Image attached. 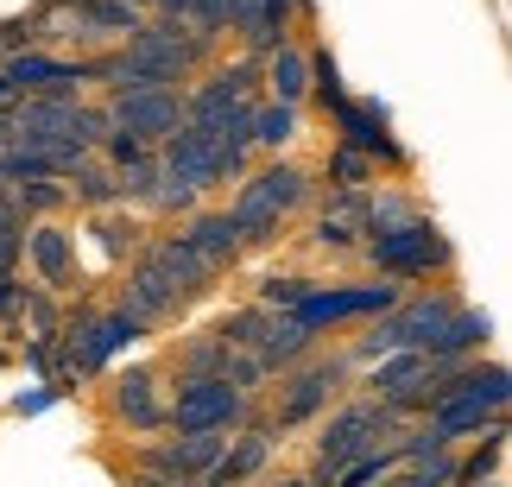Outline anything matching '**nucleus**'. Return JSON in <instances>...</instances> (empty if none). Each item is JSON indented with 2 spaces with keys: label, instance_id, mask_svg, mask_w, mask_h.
Returning a JSON list of instances; mask_svg holds the SVG:
<instances>
[{
  "label": "nucleus",
  "instance_id": "1",
  "mask_svg": "<svg viewBox=\"0 0 512 487\" xmlns=\"http://www.w3.org/2000/svg\"><path fill=\"white\" fill-rule=\"evenodd\" d=\"M405 431V418L392 412L386 399H373V393H354V399H336V412L323 418V437H317V450H310V475H323V487L336 481L354 456H367V450H380V443H392Z\"/></svg>",
  "mask_w": 512,
  "mask_h": 487
},
{
  "label": "nucleus",
  "instance_id": "2",
  "mask_svg": "<svg viewBox=\"0 0 512 487\" xmlns=\"http://www.w3.org/2000/svg\"><path fill=\"white\" fill-rule=\"evenodd\" d=\"M361 260L380 272V279H443L449 266H456V247H449V235L430 216L418 222H405V228H386V235H367L361 241Z\"/></svg>",
  "mask_w": 512,
  "mask_h": 487
},
{
  "label": "nucleus",
  "instance_id": "3",
  "mask_svg": "<svg viewBox=\"0 0 512 487\" xmlns=\"http://www.w3.org/2000/svg\"><path fill=\"white\" fill-rule=\"evenodd\" d=\"M348 374H354L348 355H310V361L291 367V374H279V399H272L266 431L279 437V431H304V424H317L329 405L348 393Z\"/></svg>",
  "mask_w": 512,
  "mask_h": 487
},
{
  "label": "nucleus",
  "instance_id": "4",
  "mask_svg": "<svg viewBox=\"0 0 512 487\" xmlns=\"http://www.w3.org/2000/svg\"><path fill=\"white\" fill-rule=\"evenodd\" d=\"M253 412H260V399H241L228 380H177L171 399H165V431L171 437H190V431L234 437Z\"/></svg>",
  "mask_w": 512,
  "mask_h": 487
},
{
  "label": "nucleus",
  "instance_id": "5",
  "mask_svg": "<svg viewBox=\"0 0 512 487\" xmlns=\"http://www.w3.org/2000/svg\"><path fill=\"white\" fill-rule=\"evenodd\" d=\"M405 298V285L399 279H367V285H317L298 310H285L298 329H310V336H323V329H336V323H373V317H386L392 304Z\"/></svg>",
  "mask_w": 512,
  "mask_h": 487
},
{
  "label": "nucleus",
  "instance_id": "6",
  "mask_svg": "<svg viewBox=\"0 0 512 487\" xmlns=\"http://www.w3.org/2000/svg\"><path fill=\"white\" fill-rule=\"evenodd\" d=\"M102 108L140 146H159L165 133L184 127V89H114V95H102Z\"/></svg>",
  "mask_w": 512,
  "mask_h": 487
},
{
  "label": "nucleus",
  "instance_id": "7",
  "mask_svg": "<svg viewBox=\"0 0 512 487\" xmlns=\"http://www.w3.org/2000/svg\"><path fill=\"white\" fill-rule=\"evenodd\" d=\"M329 121H336V146H354V152H367L380 171H411V152L392 140V121H386V108L380 102H336L329 108Z\"/></svg>",
  "mask_w": 512,
  "mask_h": 487
},
{
  "label": "nucleus",
  "instance_id": "8",
  "mask_svg": "<svg viewBox=\"0 0 512 487\" xmlns=\"http://www.w3.org/2000/svg\"><path fill=\"white\" fill-rule=\"evenodd\" d=\"M456 310H462V291L456 285H424V291H405V298L386 310V329H392V342H399V348H430Z\"/></svg>",
  "mask_w": 512,
  "mask_h": 487
},
{
  "label": "nucleus",
  "instance_id": "9",
  "mask_svg": "<svg viewBox=\"0 0 512 487\" xmlns=\"http://www.w3.org/2000/svg\"><path fill=\"white\" fill-rule=\"evenodd\" d=\"M13 95H83L89 89V70L83 57H64V51H13L7 64H0Z\"/></svg>",
  "mask_w": 512,
  "mask_h": 487
},
{
  "label": "nucleus",
  "instance_id": "10",
  "mask_svg": "<svg viewBox=\"0 0 512 487\" xmlns=\"http://www.w3.org/2000/svg\"><path fill=\"white\" fill-rule=\"evenodd\" d=\"M19 260H32L45 291H83V260H76V228L64 222H26Z\"/></svg>",
  "mask_w": 512,
  "mask_h": 487
},
{
  "label": "nucleus",
  "instance_id": "11",
  "mask_svg": "<svg viewBox=\"0 0 512 487\" xmlns=\"http://www.w3.org/2000/svg\"><path fill=\"white\" fill-rule=\"evenodd\" d=\"M108 418L127 424L133 437L165 431V393H159V367H127L108 380Z\"/></svg>",
  "mask_w": 512,
  "mask_h": 487
},
{
  "label": "nucleus",
  "instance_id": "12",
  "mask_svg": "<svg viewBox=\"0 0 512 487\" xmlns=\"http://www.w3.org/2000/svg\"><path fill=\"white\" fill-rule=\"evenodd\" d=\"M310 171L304 165H291V159H266V165H253L241 184H234V197H247V203H260V209H272L279 222H291L298 209L310 203Z\"/></svg>",
  "mask_w": 512,
  "mask_h": 487
},
{
  "label": "nucleus",
  "instance_id": "13",
  "mask_svg": "<svg viewBox=\"0 0 512 487\" xmlns=\"http://www.w3.org/2000/svg\"><path fill=\"white\" fill-rule=\"evenodd\" d=\"M140 260L165 272V279H171V291L184 298V310H190L196 298H209V291H215V279H222V272H209L203 260H196L184 235H146V241H140Z\"/></svg>",
  "mask_w": 512,
  "mask_h": 487
},
{
  "label": "nucleus",
  "instance_id": "14",
  "mask_svg": "<svg viewBox=\"0 0 512 487\" xmlns=\"http://www.w3.org/2000/svg\"><path fill=\"white\" fill-rule=\"evenodd\" d=\"M114 304L121 310H133L146 329H159V323H171V317H184V298L171 291V279L159 266H146L140 253L127 260V279H121V291H114Z\"/></svg>",
  "mask_w": 512,
  "mask_h": 487
},
{
  "label": "nucleus",
  "instance_id": "15",
  "mask_svg": "<svg viewBox=\"0 0 512 487\" xmlns=\"http://www.w3.org/2000/svg\"><path fill=\"white\" fill-rule=\"evenodd\" d=\"M367 241V190H329V203L310 222V247L317 253H361Z\"/></svg>",
  "mask_w": 512,
  "mask_h": 487
},
{
  "label": "nucleus",
  "instance_id": "16",
  "mask_svg": "<svg viewBox=\"0 0 512 487\" xmlns=\"http://www.w3.org/2000/svg\"><path fill=\"white\" fill-rule=\"evenodd\" d=\"M487 336H494V317H487V310H475V304H462L456 317L443 323V336L424 348V361H430V374H456L462 361H475L481 348H487Z\"/></svg>",
  "mask_w": 512,
  "mask_h": 487
},
{
  "label": "nucleus",
  "instance_id": "17",
  "mask_svg": "<svg viewBox=\"0 0 512 487\" xmlns=\"http://www.w3.org/2000/svg\"><path fill=\"white\" fill-rule=\"evenodd\" d=\"M177 235L190 241V253L209 272H234V266L247 260V247H241V235H234V222H228V209H196V216H184Z\"/></svg>",
  "mask_w": 512,
  "mask_h": 487
},
{
  "label": "nucleus",
  "instance_id": "18",
  "mask_svg": "<svg viewBox=\"0 0 512 487\" xmlns=\"http://www.w3.org/2000/svg\"><path fill=\"white\" fill-rule=\"evenodd\" d=\"M140 7L133 0H83V13H76V45L83 51H114L127 45L133 32H140Z\"/></svg>",
  "mask_w": 512,
  "mask_h": 487
},
{
  "label": "nucleus",
  "instance_id": "19",
  "mask_svg": "<svg viewBox=\"0 0 512 487\" xmlns=\"http://www.w3.org/2000/svg\"><path fill=\"white\" fill-rule=\"evenodd\" d=\"M494 424H506V412H500V405H487V399H437V412H430V431H437L449 450L487 437Z\"/></svg>",
  "mask_w": 512,
  "mask_h": 487
},
{
  "label": "nucleus",
  "instance_id": "20",
  "mask_svg": "<svg viewBox=\"0 0 512 487\" xmlns=\"http://www.w3.org/2000/svg\"><path fill=\"white\" fill-rule=\"evenodd\" d=\"M253 355H260L266 374H291L298 361L317 355V336H310V329H298V323L285 317V310H272V323H266V336L253 342Z\"/></svg>",
  "mask_w": 512,
  "mask_h": 487
},
{
  "label": "nucleus",
  "instance_id": "21",
  "mask_svg": "<svg viewBox=\"0 0 512 487\" xmlns=\"http://www.w3.org/2000/svg\"><path fill=\"white\" fill-rule=\"evenodd\" d=\"M266 64V102H285V108H304L310 102V51L291 38V45H279L272 57H260Z\"/></svg>",
  "mask_w": 512,
  "mask_h": 487
},
{
  "label": "nucleus",
  "instance_id": "22",
  "mask_svg": "<svg viewBox=\"0 0 512 487\" xmlns=\"http://www.w3.org/2000/svg\"><path fill=\"white\" fill-rule=\"evenodd\" d=\"M443 399H487V405H500L506 412V399H512V374H506V361H462L456 374H443Z\"/></svg>",
  "mask_w": 512,
  "mask_h": 487
},
{
  "label": "nucleus",
  "instance_id": "23",
  "mask_svg": "<svg viewBox=\"0 0 512 487\" xmlns=\"http://www.w3.org/2000/svg\"><path fill=\"white\" fill-rule=\"evenodd\" d=\"M64 190H70V209H83V216H102V209H127V203H121V184H114V165H102L95 152L64 178Z\"/></svg>",
  "mask_w": 512,
  "mask_h": 487
},
{
  "label": "nucleus",
  "instance_id": "24",
  "mask_svg": "<svg viewBox=\"0 0 512 487\" xmlns=\"http://www.w3.org/2000/svg\"><path fill=\"white\" fill-rule=\"evenodd\" d=\"M228 355L234 348L215 336V329H196V336H184L171 348V374L177 380H222L228 374Z\"/></svg>",
  "mask_w": 512,
  "mask_h": 487
},
{
  "label": "nucleus",
  "instance_id": "25",
  "mask_svg": "<svg viewBox=\"0 0 512 487\" xmlns=\"http://www.w3.org/2000/svg\"><path fill=\"white\" fill-rule=\"evenodd\" d=\"M424 374H430L424 348H399V355H380V361H367V393H373V399H399L405 386H418Z\"/></svg>",
  "mask_w": 512,
  "mask_h": 487
},
{
  "label": "nucleus",
  "instance_id": "26",
  "mask_svg": "<svg viewBox=\"0 0 512 487\" xmlns=\"http://www.w3.org/2000/svg\"><path fill=\"white\" fill-rule=\"evenodd\" d=\"M89 235H95V247H102V260H133L140 253V241H146V222L140 216H127V209H102V216H89Z\"/></svg>",
  "mask_w": 512,
  "mask_h": 487
},
{
  "label": "nucleus",
  "instance_id": "27",
  "mask_svg": "<svg viewBox=\"0 0 512 487\" xmlns=\"http://www.w3.org/2000/svg\"><path fill=\"white\" fill-rule=\"evenodd\" d=\"M304 127V108H285V102H253V152L279 159V152L298 140Z\"/></svg>",
  "mask_w": 512,
  "mask_h": 487
},
{
  "label": "nucleus",
  "instance_id": "28",
  "mask_svg": "<svg viewBox=\"0 0 512 487\" xmlns=\"http://www.w3.org/2000/svg\"><path fill=\"white\" fill-rule=\"evenodd\" d=\"M13 203L26 222H64L70 190H64V178H32V184H13Z\"/></svg>",
  "mask_w": 512,
  "mask_h": 487
},
{
  "label": "nucleus",
  "instance_id": "29",
  "mask_svg": "<svg viewBox=\"0 0 512 487\" xmlns=\"http://www.w3.org/2000/svg\"><path fill=\"white\" fill-rule=\"evenodd\" d=\"M424 209L418 197H405V190H392V184H373L367 190V235H386V228H405V222H418Z\"/></svg>",
  "mask_w": 512,
  "mask_h": 487
},
{
  "label": "nucleus",
  "instance_id": "30",
  "mask_svg": "<svg viewBox=\"0 0 512 487\" xmlns=\"http://www.w3.org/2000/svg\"><path fill=\"white\" fill-rule=\"evenodd\" d=\"M500 462H506V424H494L487 437H475V456H462V462H456V487L500 481Z\"/></svg>",
  "mask_w": 512,
  "mask_h": 487
},
{
  "label": "nucleus",
  "instance_id": "31",
  "mask_svg": "<svg viewBox=\"0 0 512 487\" xmlns=\"http://www.w3.org/2000/svg\"><path fill=\"white\" fill-rule=\"evenodd\" d=\"M323 178H329V190H373L380 184V165H373L367 152H354V146H336L329 165H323Z\"/></svg>",
  "mask_w": 512,
  "mask_h": 487
},
{
  "label": "nucleus",
  "instance_id": "32",
  "mask_svg": "<svg viewBox=\"0 0 512 487\" xmlns=\"http://www.w3.org/2000/svg\"><path fill=\"white\" fill-rule=\"evenodd\" d=\"M310 291H317V279H304V272H266V279L253 285V304L260 310H298Z\"/></svg>",
  "mask_w": 512,
  "mask_h": 487
},
{
  "label": "nucleus",
  "instance_id": "33",
  "mask_svg": "<svg viewBox=\"0 0 512 487\" xmlns=\"http://www.w3.org/2000/svg\"><path fill=\"white\" fill-rule=\"evenodd\" d=\"M392 469H405V462H399V450H392V443H380V450L354 456V462H348V469H342L336 481H329V487H380Z\"/></svg>",
  "mask_w": 512,
  "mask_h": 487
},
{
  "label": "nucleus",
  "instance_id": "34",
  "mask_svg": "<svg viewBox=\"0 0 512 487\" xmlns=\"http://www.w3.org/2000/svg\"><path fill=\"white\" fill-rule=\"evenodd\" d=\"M266 323H272V310H260V304H241V310H228L222 323H215V336H222L228 348H253L266 336Z\"/></svg>",
  "mask_w": 512,
  "mask_h": 487
},
{
  "label": "nucleus",
  "instance_id": "35",
  "mask_svg": "<svg viewBox=\"0 0 512 487\" xmlns=\"http://www.w3.org/2000/svg\"><path fill=\"white\" fill-rule=\"evenodd\" d=\"M196 203H203V197H196L184 178H171V171L159 165V184H152V197H146L152 216H196Z\"/></svg>",
  "mask_w": 512,
  "mask_h": 487
},
{
  "label": "nucleus",
  "instance_id": "36",
  "mask_svg": "<svg viewBox=\"0 0 512 487\" xmlns=\"http://www.w3.org/2000/svg\"><path fill=\"white\" fill-rule=\"evenodd\" d=\"M19 317L32 323V336H57L64 329V310H57V298L45 285H19Z\"/></svg>",
  "mask_w": 512,
  "mask_h": 487
},
{
  "label": "nucleus",
  "instance_id": "37",
  "mask_svg": "<svg viewBox=\"0 0 512 487\" xmlns=\"http://www.w3.org/2000/svg\"><path fill=\"white\" fill-rule=\"evenodd\" d=\"M114 184H121V203H133V209H146V197H152V184H159V152H146V159H133V165H121V171H114Z\"/></svg>",
  "mask_w": 512,
  "mask_h": 487
},
{
  "label": "nucleus",
  "instance_id": "38",
  "mask_svg": "<svg viewBox=\"0 0 512 487\" xmlns=\"http://www.w3.org/2000/svg\"><path fill=\"white\" fill-rule=\"evenodd\" d=\"M19 241H26V216H19L13 190H0V272H19Z\"/></svg>",
  "mask_w": 512,
  "mask_h": 487
},
{
  "label": "nucleus",
  "instance_id": "39",
  "mask_svg": "<svg viewBox=\"0 0 512 487\" xmlns=\"http://www.w3.org/2000/svg\"><path fill=\"white\" fill-rule=\"evenodd\" d=\"M190 32L196 38H209V45H222V32H228V0H190Z\"/></svg>",
  "mask_w": 512,
  "mask_h": 487
},
{
  "label": "nucleus",
  "instance_id": "40",
  "mask_svg": "<svg viewBox=\"0 0 512 487\" xmlns=\"http://www.w3.org/2000/svg\"><path fill=\"white\" fill-rule=\"evenodd\" d=\"M108 133H114V121H108V108H102V102H89V95H83V102H76V140H83V146L95 152V146L108 140Z\"/></svg>",
  "mask_w": 512,
  "mask_h": 487
},
{
  "label": "nucleus",
  "instance_id": "41",
  "mask_svg": "<svg viewBox=\"0 0 512 487\" xmlns=\"http://www.w3.org/2000/svg\"><path fill=\"white\" fill-rule=\"evenodd\" d=\"M146 152H152V146H140V140H133V133H121V127H114V133H108V140H102V146H95V159H102V165H114V171H121V165H133V159H146Z\"/></svg>",
  "mask_w": 512,
  "mask_h": 487
},
{
  "label": "nucleus",
  "instance_id": "42",
  "mask_svg": "<svg viewBox=\"0 0 512 487\" xmlns=\"http://www.w3.org/2000/svg\"><path fill=\"white\" fill-rule=\"evenodd\" d=\"M13 51H32V13H7V19H0V64H7Z\"/></svg>",
  "mask_w": 512,
  "mask_h": 487
},
{
  "label": "nucleus",
  "instance_id": "43",
  "mask_svg": "<svg viewBox=\"0 0 512 487\" xmlns=\"http://www.w3.org/2000/svg\"><path fill=\"white\" fill-rule=\"evenodd\" d=\"M456 450H437V456H424V462H411V469L424 475V487H456Z\"/></svg>",
  "mask_w": 512,
  "mask_h": 487
},
{
  "label": "nucleus",
  "instance_id": "44",
  "mask_svg": "<svg viewBox=\"0 0 512 487\" xmlns=\"http://www.w3.org/2000/svg\"><path fill=\"white\" fill-rule=\"evenodd\" d=\"M0 323H19V272H0Z\"/></svg>",
  "mask_w": 512,
  "mask_h": 487
},
{
  "label": "nucleus",
  "instance_id": "45",
  "mask_svg": "<svg viewBox=\"0 0 512 487\" xmlns=\"http://www.w3.org/2000/svg\"><path fill=\"white\" fill-rule=\"evenodd\" d=\"M51 399H57V386H45V393H19V399H13V412H19V418H32V412H45Z\"/></svg>",
  "mask_w": 512,
  "mask_h": 487
},
{
  "label": "nucleus",
  "instance_id": "46",
  "mask_svg": "<svg viewBox=\"0 0 512 487\" xmlns=\"http://www.w3.org/2000/svg\"><path fill=\"white\" fill-rule=\"evenodd\" d=\"M146 13H152V19H184V13H190V0H152Z\"/></svg>",
  "mask_w": 512,
  "mask_h": 487
},
{
  "label": "nucleus",
  "instance_id": "47",
  "mask_svg": "<svg viewBox=\"0 0 512 487\" xmlns=\"http://www.w3.org/2000/svg\"><path fill=\"white\" fill-rule=\"evenodd\" d=\"M121 487H190V481H165V475H146V469H133Z\"/></svg>",
  "mask_w": 512,
  "mask_h": 487
},
{
  "label": "nucleus",
  "instance_id": "48",
  "mask_svg": "<svg viewBox=\"0 0 512 487\" xmlns=\"http://www.w3.org/2000/svg\"><path fill=\"white\" fill-rule=\"evenodd\" d=\"M32 13H83V0H38Z\"/></svg>",
  "mask_w": 512,
  "mask_h": 487
},
{
  "label": "nucleus",
  "instance_id": "49",
  "mask_svg": "<svg viewBox=\"0 0 512 487\" xmlns=\"http://www.w3.org/2000/svg\"><path fill=\"white\" fill-rule=\"evenodd\" d=\"M266 487H323V475H279V481H266Z\"/></svg>",
  "mask_w": 512,
  "mask_h": 487
},
{
  "label": "nucleus",
  "instance_id": "50",
  "mask_svg": "<svg viewBox=\"0 0 512 487\" xmlns=\"http://www.w3.org/2000/svg\"><path fill=\"white\" fill-rule=\"evenodd\" d=\"M0 146H13V114L0 108Z\"/></svg>",
  "mask_w": 512,
  "mask_h": 487
},
{
  "label": "nucleus",
  "instance_id": "51",
  "mask_svg": "<svg viewBox=\"0 0 512 487\" xmlns=\"http://www.w3.org/2000/svg\"><path fill=\"white\" fill-rule=\"evenodd\" d=\"M13 102V89H7V76H0V108H7Z\"/></svg>",
  "mask_w": 512,
  "mask_h": 487
},
{
  "label": "nucleus",
  "instance_id": "52",
  "mask_svg": "<svg viewBox=\"0 0 512 487\" xmlns=\"http://www.w3.org/2000/svg\"><path fill=\"white\" fill-rule=\"evenodd\" d=\"M133 7H140V13H146V7H152V0H133Z\"/></svg>",
  "mask_w": 512,
  "mask_h": 487
},
{
  "label": "nucleus",
  "instance_id": "53",
  "mask_svg": "<svg viewBox=\"0 0 512 487\" xmlns=\"http://www.w3.org/2000/svg\"><path fill=\"white\" fill-rule=\"evenodd\" d=\"M481 487H506V481H481Z\"/></svg>",
  "mask_w": 512,
  "mask_h": 487
},
{
  "label": "nucleus",
  "instance_id": "54",
  "mask_svg": "<svg viewBox=\"0 0 512 487\" xmlns=\"http://www.w3.org/2000/svg\"><path fill=\"white\" fill-rule=\"evenodd\" d=\"M0 190H7V184H0Z\"/></svg>",
  "mask_w": 512,
  "mask_h": 487
}]
</instances>
